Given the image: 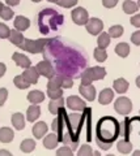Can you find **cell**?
Segmentation results:
<instances>
[{
    "label": "cell",
    "instance_id": "1",
    "mask_svg": "<svg viewBox=\"0 0 140 156\" xmlns=\"http://www.w3.org/2000/svg\"><path fill=\"white\" fill-rule=\"evenodd\" d=\"M120 135V125L113 117H104L97 124V138L105 140V142H112Z\"/></svg>",
    "mask_w": 140,
    "mask_h": 156
},
{
    "label": "cell",
    "instance_id": "2",
    "mask_svg": "<svg viewBox=\"0 0 140 156\" xmlns=\"http://www.w3.org/2000/svg\"><path fill=\"white\" fill-rule=\"evenodd\" d=\"M50 41H47V39H37V41H32V39H26L18 47L21 48L22 51H26L29 53H41L43 50H45L46 44L49 43Z\"/></svg>",
    "mask_w": 140,
    "mask_h": 156
},
{
    "label": "cell",
    "instance_id": "3",
    "mask_svg": "<svg viewBox=\"0 0 140 156\" xmlns=\"http://www.w3.org/2000/svg\"><path fill=\"white\" fill-rule=\"evenodd\" d=\"M114 109L118 115H130L132 111V101L127 96H119L114 103Z\"/></svg>",
    "mask_w": 140,
    "mask_h": 156
},
{
    "label": "cell",
    "instance_id": "4",
    "mask_svg": "<svg viewBox=\"0 0 140 156\" xmlns=\"http://www.w3.org/2000/svg\"><path fill=\"white\" fill-rule=\"evenodd\" d=\"M84 122V115L80 113H71L67 116V125L70 126L71 133L74 134H79V131L81 130V126Z\"/></svg>",
    "mask_w": 140,
    "mask_h": 156
},
{
    "label": "cell",
    "instance_id": "5",
    "mask_svg": "<svg viewBox=\"0 0 140 156\" xmlns=\"http://www.w3.org/2000/svg\"><path fill=\"white\" fill-rule=\"evenodd\" d=\"M71 18L76 25L83 26V25H86V22L89 21V14H88V11H86L85 8L77 7L71 12Z\"/></svg>",
    "mask_w": 140,
    "mask_h": 156
},
{
    "label": "cell",
    "instance_id": "6",
    "mask_svg": "<svg viewBox=\"0 0 140 156\" xmlns=\"http://www.w3.org/2000/svg\"><path fill=\"white\" fill-rule=\"evenodd\" d=\"M67 119V113L64 108L62 109L59 113L56 115V117L54 119V121H52V131H54L55 134H58V136H59V139L62 140V136H63V128H64V120Z\"/></svg>",
    "mask_w": 140,
    "mask_h": 156
},
{
    "label": "cell",
    "instance_id": "7",
    "mask_svg": "<svg viewBox=\"0 0 140 156\" xmlns=\"http://www.w3.org/2000/svg\"><path fill=\"white\" fill-rule=\"evenodd\" d=\"M86 31H88L90 35H100L104 30V22L101 21L100 18H89V21L86 22Z\"/></svg>",
    "mask_w": 140,
    "mask_h": 156
},
{
    "label": "cell",
    "instance_id": "8",
    "mask_svg": "<svg viewBox=\"0 0 140 156\" xmlns=\"http://www.w3.org/2000/svg\"><path fill=\"white\" fill-rule=\"evenodd\" d=\"M66 104L68 107L70 109L75 111V112H79V111H85L86 105H85V101L81 99V98L76 96V95H72V96H68L66 99Z\"/></svg>",
    "mask_w": 140,
    "mask_h": 156
},
{
    "label": "cell",
    "instance_id": "9",
    "mask_svg": "<svg viewBox=\"0 0 140 156\" xmlns=\"http://www.w3.org/2000/svg\"><path fill=\"white\" fill-rule=\"evenodd\" d=\"M36 68H37L38 73H40V76H42V77H46V78H49V80L52 77H55V70L49 61H46V60L40 61Z\"/></svg>",
    "mask_w": 140,
    "mask_h": 156
},
{
    "label": "cell",
    "instance_id": "10",
    "mask_svg": "<svg viewBox=\"0 0 140 156\" xmlns=\"http://www.w3.org/2000/svg\"><path fill=\"white\" fill-rule=\"evenodd\" d=\"M79 92L81 94V96L84 98L85 100H88V101H93L96 99V87L93 85H83L81 83L80 87H79Z\"/></svg>",
    "mask_w": 140,
    "mask_h": 156
},
{
    "label": "cell",
    "instance_id": "11",
    "mask_svg": "<svg viewBox=\"0 0 140 156\" xmlns=\"http://www.w3.org/2000/svg\"><path fill=\"white\" fill-rule=\"evenodd\" d=\"M22 76L30 85H36L38 82V78H40V73H38L36 66H29V68H26V69L24 70Z\"/></svg>",
    "mask_w": 140,
    "mask_h": 156
},
{
    "label": "cell",
    "instance_id": "12",
    "mask_svg": "<svg viewBox=\"0 0 140 156\" xmlns=\"http://www.w3.org/2000/svg\"><path fill=\"white\" fill-rule=\"evenodd\" d=\"M12 60L16 62L17 66L20 68H24V69H26V68L32 66V62H30V58L28 56H25L24 53H20V52H14L12 55Z\"/></svg>",
    "mask_w": 140,
    "mask_h": 156
},
{
    "label": "cell",
    "instance_id": "13",
    "mask_svg": "<svg viewBox=\"0 0 140 156\" xmlns=\"http://www.w3.org/2000/svg\"><path fill=\"white\" fill-rule=\"evenodd\" d=\"M13 26L18 31H25L30 27V20L25 16H16L13 21Z\"/></svg>",
    "mask_w": 140,
    "mask_h": 156
},
{
    "label": "cell",
    "instance_id": "14",
    "mask_svg": "<svg viewBox=\"0 0 140 156\" xmlns=\"http://www.w3.org/2000/svg\"><path fill=\"white\" fill-rule=\"evenodd\" d=\"M64 104H66V100L63 99V96L59 98V99H51L50 103H49V111H50V113L56 116L62 109L64 108Z\"/></svg>",
    "mask_w": 140,
    "mask_h": 156
},
{
    "label": "cell",
    "instance_id": "15",
    "mask_svg": "<svg viewBox=\"0 0 140 156\" xmlns=\"http://www.w3.org/2000/svg\"><path fill=\"white\" fill-rule=\"evenodd\" d=\"M60 142H63L66 146H68V147L72 148V151H75L77 148V146H79V140H77V136L76 134L74 133H66L63 136H62V140Z\"/></svg>",
    "mask_w": 140,
    "mask_h": 156
},
{
    "label": "cell",
    "instance_id": "16",
    "mask_svg": "<svg viewBox=\"0 0 140 156\" xmlns=\"http://www.w3.org/2000/svg\"><path fill=\"white\" fill-rule=\"evenodd\" d=\"M114 99V91L112 89H104L98 95V101L102 105H108L113 101Z\"/></svg>",
    "mask_w": 140,
    "mask_h": 156
},
{
    "label": "cell",
    "instance_id": "17",
    "mask_svg": "<svg viewBox=\"0 0 140 156\" xmlns=\"http://www.w3.org/2000/svg\"><path fill=\"white\" fill-rule=\"evenodd\" d=\"M41 116V108L38 104H32L26 111V120L29 122H34L40 119Z\"/></svg>",
    "mask_w": 140,
    "mask_h": 156
},
{
    "label": "cell",
    "instance_id": "18",
    "mask_svg": "<svg viewBox=\"0 0 140 156\" xmlns=\"http://www.w3.org/2000/svg\"><path fill=\"white\" fill-rule=\"evenodd\" d=\"M47 130H49L47 124L43 122V121H40V122H37L33 126V135H34L37 139H42V136H45L47 134Z\"/></svg>",
    "mask_w": 140,
    "mask_h": 156
},
{
    "label": "cell",
    "instance_id": "19",
    "mask_svg": "<svg viewBox=\"0 0 140 156\" xmlns=\"http://www.w3.org/2000/svg\"><path fill=\"white\" fill-rule=\"evenodd\" d=\"M59 142H60V139H59V136H58V134L51 133L45 136L43 146H45V148H47V150H54V148H56V146Z\"/></svg>",
    "mask_w": 140,
    "mask_h": 156
},
{
    "label": "cell",
    "instance_id": "20",
    "mask_svg": "<svg viewBox=\"0 0 140 156\" xmlns=\"http://www.w3.org/2000/svg\"><path fill=\"white\" fill-rule=\"evenodd\" d=\"M130 87V83L127 82V80L124 78H117L114 82H113V89L117 94H124Z\"/></svg>",
    "mask_w": 140,
    "mask_h": 156
},
{
    "label": "cell",
    "instance_id": "21",
    "mask_svg": "<svg viewBox=\"0 0 140 156\" xmlns=\"http://www.w3.org/2000/svg\"><path fill=\"white\" fill-rule=\"evenodd\" d=\"M12 125L13 128L16 130H22L24 128H25V117H24L22 113H20V112H16V113L12 115Z\"/></svg>",
    "mask_w": 140,
    "mask_h": 156
},
{
    "label": "cell",
    "instance_id": "22",
    "mask_svg": "<svg viewBox=\"0 0 140 156\" xmlns=\"http://www.w3.org/2000/svg\"><path fill=\"white\" fill-rule=\"evenodd\" d=\"M45 94H43L42 91H40V90H33V91H30L28 94V100L30 101L32 104H40V103H42L43 100H45Z\"/></svg>",
    "mask_w": 140,
    "mask_h": 156
},
{
    "label": "cell",
    "instance_id": "23",
    "mask_svg": "<svg viewBox=\"0 0 140 156\" xmlns=\"http://www.w3.org/2000/svg\"><path fill=\"white\" fill-rule=\"evenodd\" d=\"M14 138V133L11 128H0V142L11 143Z\"/></svg>",
    "mask_w": 140,
    "mask_h": 156
},
{
    "label": "cell",
    "instance_id": "24",
    "mask_svg": "<svg viewBox=\"0 0 140 156\" xmlns=\"http://www.w3.org/2000/svg\"><path fill=\"white\" fill-rule=\"evenodd\" d=\"M9 42L12 43V44H14V46H20L21 43L25 41V38H24V35H22V31H18V30H16V29H13V30H11V34H9Z\"/></svg>",
    "mask_w": 140,
    "mask_h": 156
},
{
    "label": "cell",
    "instance_id": "25",
    "mask_svg": "<svg viewBox=\"0 0 140 156\" xmlns=\"http://www.w3.org/2000/svg\"><path fill=\"white\" fill-rule=\"evenodd\" d=\"M110 42H112V38H110L109 33H101L98 38H97V47L102 48V50H106L110 46Z\"/></svg>",
    "mask_w": 140,
    "mask_h": 156
},
{
    "label": "cell",
    "instance_id": "26",
    "mask_svg": "<svg viewBox=\"0 0 140 156\" xmlns=\"http://www.w3.org/2000/svg\"><path fill=\"white\" fill-rule=\"evenodd\" d=\"M139 11L138 3H135L134 0H124L123 2V12L126 14H135Z\"/></svg>",
    "mask_w": 140,
    "mask_h": 156
},
{
    "label": "cell",
    "instance_id": "27",
    "mask_svg": "<svg viewBox=\"0 0 140 156\" xmlns=\"http://www.w3.org/2000/svg\"><path fill=\"white\" fill-rule=\"evenodd\" d=\"M117 150L119 151L120 154L127 155V154H130L132 151V144H131V142H130L128 139H122V140H119V142L117 143Z\"/></svg>",
    "mask_w": 140,
    "mask_h": 156
},
{
    "label": "cell",
    "instance_id": "28",
    "mask_svg": "<svg viewBox=\"0 0 140 156\" xmlns=\"http://www.w3.org/2000/svg\"><path fill=\"white\" fill-rule=\"evenodd\" d=\"M115 53L119 57H127L130 55V44L128 43H118L115 46Z\"/></svg>",
    "mask_w": 140,
    "mask_h": 156
},
{
    "label": "cell",
    "instance_id": "29",
    "mask_svg": "<svg viewBox=\"0 0 140 156\" xmlns=\"http://www.w3.org/2000/svg\"><path fill=\"white\" fill-rule=\"evenodd\" d=\"M20 150L25 154H30L36 150V142L33 139H24L20 144Z\"/></svg>",
    "mask_w": 140,
    "mask_h": 156
},
{
    "label": "cell",
    "instance_id": "30",
    "mask_svg": "<svg viewBox=\"0 0 140 156\" xmlns=\"http://www.w3.org/2000/svg\"><path fill=\"white\" fill-rule=\"evenodd\" d=\"M13 83H14V86H16L17 89H20V90H26V89H29V86H30V83H29L25 78H24L22 74L14 77L13 78Z\"/></svg>",
    "mask_w": 140,
    "mask_h": 156
},
{
    "label": "cell",
    "instance_id": "31",
    "mask_svg": "<svg viewBox=\"0 0 140 156\" xmlns=\"http://www.w3.org/2000/svg\"><path fill=\"white\" fill-rule=\"evenodd\" d=\"M109 35L110 38H114V39H117V38H120L123 35V33H124V29L123 26H120V25H114L109 29Z\"/></svg>",
    "mask_w": 140,
    "mask_h": 156
},
{
    "label": "cell",
    "instance_id": "32",
    "mask_svg": "<svg viewBox=\"0 0 140 156\" xmlns=\"http://www.w3.org/2000/svg\"><path fill=\"white\" fill-rule=\"evenodd\" d=\"M92 73H93L94 81H101V80H104L106 76V69L102 66H93L92 68Z\"/></svg>",
    "mask_w": 140,
    "mask_h": 156
},
{
    "label": "cell",
    "instance_id": "33",
    "mask_svg": "<svg viewBox=\"0 0 140 156\" xmlns=\"http://www.w3.org/2000/svg\"><path fill=\"white\" fill-rule=\"evenodd\" d=\"M93 81H94V78H93V73H92V68H88V69H85L83 72V74H81V83L90 85Z\"/></svg>",
    "mask_w": 140,
    "mask_h": 156
},
{
    "label": "cell",
    "instance_id": "34",
    "mask_svg": "<svg viewBox=\"0 0 140 156\" xmlns=\"http://www.w3.org/2000/svg\"><path fill=\"white\" fill-rule=\"evenodd\" d=\"M93 56L96 58V61H98V62H104L106 58H108V52H106V50H102V48H94V51H93Z\"/></svg>",
    "mask_w": 140,
    "mask_h": 156
},
{
    "label": "cell",
    "instance_id": "35",
    "mask_svg": "<svg viewBox=\"0 0 140 156\" xmlns=\"http://www.w3.org/2000/svg\"><path fill=\"white\" fill-rule=\"evenodd\" d=\"M56 80L59 81L62 89H71V87L74 86V81H72V78L67 77V76H58Z\"/></svg>",
    "mask_w": 140,
    "mask_h": 156
},
{
    "label": "cell",
    "instance_id": "36",
    "mask_svg": "<svg viewBox=\"0 0 140 156\" xmlns=\"http://www.w3.org/2000/svg\"><path fill=\"white\" fill-rule=\"evenodd\" d=\"M94 151L92 150V147L89 144H83L79 148V152H77V156H93Z\"/></svg>",
    "mask_w": 140,
    "mask_h": 156
},
{
    "label": "cell",
    "instance_id": "37",
    "mask_svg": "<svg viewBox=\"0 0 140 156\" xmlns=\"http://www.w3.org/2000/svg\"><path fill=\"white\" fill-rule=\"evenodd\" d=\"M13 16H14V13H13V11L11 9V7H4L3 11L0 12V17H2L4 21H8V20L13 18Z\"/></svg>",
    "mask_w": 140,
    "mask_h": 156
},
{
    "label": "cell",
    "instance_id": "38",
    "mask_svg": "<svg viewBox=\"0 0 140 156\" xmlns=\"http://www.w3.org/2000/svg\"><path fill=\"white\" fill-rule=\"evenodd\" d=\"M56 156H74V151L68 146H63V147L58 148Z\"/></svg>",
    "mask_w": 140,
    "mask_h": 156
},
{
    "label": "cell",
    "instance_id": "39",
    "mask_svg": "<svg viewBox=\"0 0 140 156\" xmlns=\"http://www.w3.org/2000/svg\"><path fill=\"white\" fill-rule=\"evenodd\" d=\"M9 34H11V29H9L6 23L0 22V39H8Z\"/></svg>",
    "mask_w": 140,
    "mask_h": 156
},
{
    "label": "cell",
    "instance_id": "40",
    "mask_svg": "<svg viewBox=\"0 0 140 156\" xmlns=\"http://www.w3.org/2000/svg\"><path fill=\"white\" fill-rule=\"evenodd\" d=\"M77 2H79V0H59L56 4L63 8H74L77 4Z\"/></svg>",
    "mask_w": 140,
    "mask_h": 156
},
{
    "label": "cell",
    "instance_id": "41",
    "mask_svg": "<svg viewBox=\"0 0 140 156\" xmlns=\"http://www.w3.org/2000/svg\"><path fill=\"white\" fill-rule=\"evenodd\" d=\"M96 143H97V146L101 150H105V151L110 150V148H112V146H113L112 142H105V140L100 139V138H96Z\"/></svg>",
    "mask_w": 140,
    "mask_h": 156
},
{
    "label": "cell",
    "instance_id": "42",
    "mask_svg": "<svg viewBox=\"0 0 140 156\" xmlns=\"http://www.w3.org/2000/svg\"><path fill=\"white\" fill-rule=\"evenodd\" d=\"M47 95H49L50 99H59V98L63 96V90H47Z\"/></svg>",
    "mask_w": 140,
    "mask_h": 156
},
{
    "label": "cell",
    "instance_id": "43",
    "mask_svg": "<svg viewBox=\"0 0 140 156\" xmlns=\"http://www.w3.org/2000/svg\"><path fill=\"white\" fill-rule=\"evenodd\" d=\"M7 98H8V90L2 87L0 89V107L4 105V103L7 101Z\"/></svg>",
    "mask_w": 140,
    "mask_h": 156
},
{
    "label": "cell",
    "instance_id": "44",
    "mask_svg": "<svg viewBox=\"0 0 140 156\" xmlns=\"http://www.w3.org/2000/svg\"><path fill=\"white\" fill-rule=\"evenodd\" d=\"M130 22H131V25H132V26L140 29V13L134 14V16L131 17V20H130Z\"/></svg>",
    "mask_w": 140,
    "mask_h": 156
},
{
    "label": "cell",
    "instance_id": "45",
    "mask_svg": "<svg viewBox=\"0 0 140 156\" xmlns=\"http://www.w3.org/2000/svg\"><path fill=\"white\" fill-rule=\"evenodd\" d=\"M118 2H119V0H102V5L105 8L112 9V8H114L115 5H117Z\"/></svg>",
    "mask_w": 140,
    "mask_h": 156
},
{
    "label": "cell",
    "instance_id": "46",
    "mask_svg": "<svg viewBox=\"0 0 140 156\" xmlns=\"http://www.w3.org/2000/svg\"><path fill=\"white\" fill-rule=\"evenodd\" d=\"M131 42L134 43L135 46H140V30L132 33V35H131Z\"/></svg>",
    "mask_w": 140,
    "mask_h": 156
},
{
    "label": "cell",
    "instance_id": "47",
    "mask_svg": "<svg viewBox=\"0 0 140 156\" xmlns=\"http://www.w3.org/2000/svg\"><path fill=\"white\" fill-rule=\"evenodd\" d=\"M6 72H7V66L4 62H0V78H2L4 74H6Z\"/></svg>",
    "mask_w": 140,
    "mask_h": 156
},
{
    "label": "cell",
    "instance_id": "48",
    "mask_svg": "<svg viewBox=\"0 0 140 156\" xmlns=\"http://www.w3.org/2000/svg\"><path fill=\"white\" fill-rule=\"evenodd\" d=\"M6 3L8 4V7H14L20 4V0H6Z\"/></svg>",
    "mask_w": 140,
    "mask_h": 156
},
{
    "label": "cell",
    "instance_id": "49",
    "mask_svg": "<svg viewBox=\"0 0 140 156\" xmlns=\"http://www.w3.org/2000/svg\"><path fill=\"white\" fill-rule=\"evenodd\" d=\"M0 156H12V154L7 150H0Z\"/></svg>",
    "mask_w": 140,
    "mask_h": 156
},
{
    "label": "cell",
    "instance_id": "50",
    "mask_svg": "<svg viewBox=\"0 0 140 156\" xmlns=\"http://www.w3.org/2000/svg\"><path fill=\"white\" fill-rule=\"evenodd\" d=\"M135 83H136V86L140 89V76H138V77H136V81H135Z\"/></svg>",
    "mask_w": 140,
    "mask_h": 156
},
{
    "label": "cell",
    "instance_id": "51",
    "mask_svg": "<svg viewBox=\"0 0 140 156\" xmlns=\"http://www.w3.org/2000/svg\"><path fill=\"white\" fill-rule=\"evenodd\" d=\"M132 156H140V151H139V150H136V151H134V154H132Z\"/></svg>",
    "mask_w": 140,
    "mask_h": 156
},
{
    "label": "cell",
    "instance_id": "52",
    "mask_svg": "<svg viewBox=\"0 0 140 156\" xmlns=\"http://www.w3.org/2000/svg\"><path fill=\"white\" fill-rule=\"evenodd\" d=\"M93 156H101L100 151H94V152H93Z\"/></svg>",
    "mask_w": 140,
    "mask_h": 156
},
{
    "label": "cell",
    "instance_id": "53",
    "mask_svg": "<svg viewBox=\"0 0 140 156\" xmlns=\"http://www.w3.org/2000/svg\"><path fill=\"white\" fill-rule=\"evenodd\" d=\"M3 8H4V4H3L2 2H0V12H2V11H3Z\"/></svg>",
    "mask_w": 140,
    "mask_h": 156
},
{
    "label": "cell",
    "instance_id": "54",
    "mask_svg": "<svg viewBox=\"0 0 140 156\" xmlns=\"http://www.w3.org/2000/svg\"><path fill=\"white\" fill-rule=\"evenodd\" d=\"M47 2H50V3H58L59 0H47Z\"/></svg>",
    "mask_w": 140,
    "mask_h": 156
},
{
    "label": "cell",
    "instance_id": "55",
    "mask_svg": "<svg viewBox=\"0 0 140 156\" xmlns=\"http://www.w3.org/2000/svg\"><path fill=\"white\" fill-rule=\"evenodd\" d=\"M32 2H33V3H40L41 0H32Z\"/></svg>",
    "mask_w": 140,
    "mask_h": 156
},
{
    "label": "cell",
    "instance_id": "56",
    "mask_svg": "<svg viewBox=\"0 0 140 156\" xmlns=\"http://www.w3.org/2000/svg\"><path fill=\"white\" fill-rule=\"evenodd\" d=\"M138 7H139V9H140V0H138Z\"/></svg>",
    "mask_w": 140,
    "mask_h": 156
},
{
    "label": "cell",
    "instance_id": "57",
    "mask_svg": "<svg viewBox=\"0 0 140 156\" xmlns=\"http://www.w3.org/2000/svg\"><path fill=\"white\" fill-rule=\"evenodd\" d=\"M106 156H115V155H106Z\"/></svg>",
    "mask_w": 140,
    "mask_h": 156
},
{
    "label": "cell",
    "instance_id": "58",
    "mask_svg": "<svg viewBox=\"0 0 140 156\" xmlns=\"http://www.w3.org/2000/svg\"><path fill=\"white\" fill-rule=\"evenodd\" d=\"M139 115H140V111H139Z\"/></svg>",
    "mask_w": 140,
    "mask_h": 156
}]
</instances>
